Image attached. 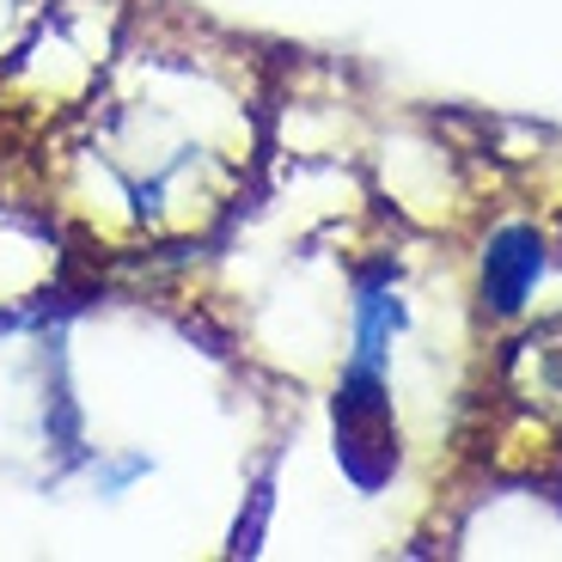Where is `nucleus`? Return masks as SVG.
Returning <instances> with one entry per match:
<instances>
[{"label": "nucleus", "mask_w": 562, "mask_h": 562, "mask_svg": "<svg viewBox=\"0 0 562 562\" xmlns=\"http://www.w3.org/2000/svg\"><path fill=\"white\" fill-rule=\"evenodd\" d=\"M544 269V245H538L532 226H507L502 239L490 245V263H483V288H490L495 312H520L526 288Z\"/></svg>", "instance_id": "nucleus-2"}, {"label": "nucleus", "mask_w": 562, "mask_h": 562, "mask_svg": "<svg viewBox=\"0 0 562 562\" xmlns=\"http://www.w3.org/2000/svg\"><path fill=\"white\" fill-rule=\"evenodd\" d=\"M337 440H342V464L355 471V483H380L397 464V435H392V409L380 397L373 367H361L337 397Z\"/></svg>", "instance_id": "nucleus-1"}]
</instances>
